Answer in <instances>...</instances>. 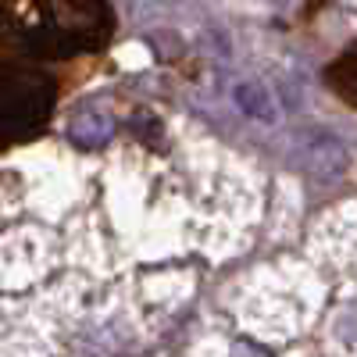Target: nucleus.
<instances>
[{"label":"nucleus","instance_id":"nucleus-1","mask_svg":"<svg viewBox=\"0 0 357 357\" xmlns=\"http://www.w3.org/2000/svg\"><path fill=\"white\" fill-rule=\"evenodd\" d=\"M289 151H293V158L301 161L311 175H321V178H340L350 168L347 143L336 132L321 129V126H301V129L293 132Z\"/></svg>","mask_w":357,"mask_h":357},{"label":"nucleus","instance_id":"nucleus-2","mask_svg":"<svg viewBox=\"0 0 357 357\" xmlns=\"http://www.w3.org/2000/svg\"><path fill=\"white\" fill-rule=\"evenodd\" d=\"M232 104L243 118H250V122H257V126H275L279 122V104L272 97V89H268L264 82H257V79L232 82Z\"/></svg>","mask_w":357,"mask_h":357},{"label":"nucleus","instance_id":"nucleus-3","mask_svg":"<svg viewBox=\"0 0 357 357\" xmlns=\"http://www.w3.org/2000/svg\"><path fill=\"white\" fill-rule=\"evenodd\" d=\"M68 132H72V139H75L79 146H100V143H107V139H111L114 122H111V114H107V111L86 107V111H79V114L72 118Z\"/></svg>","mask_w":357,"mask_h":357}]
</instances>
